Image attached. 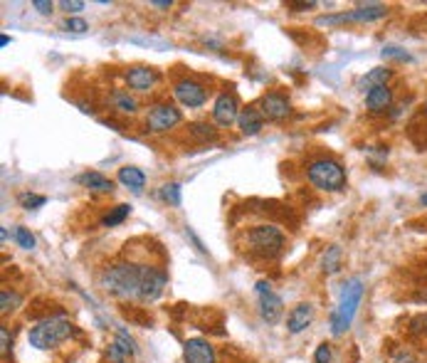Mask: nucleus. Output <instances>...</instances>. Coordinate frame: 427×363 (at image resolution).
<instances>
[{
    "instance_id": "f257e3e1",
    "label": "nucleus",
    "mask_w": 427,
    "mask_h": 363,
    "mask_svg": "<svg viewBox=\"0 0 427 363\" xmlns=\"http://www.w3.org/2000/svg\"><path fill=\"white\" fill-rule=\"evenodd\" d=\"M141 267L139 262H114L102 272L99 285L109 297L121 301L139 299L141 292Z\"/></svg>"
},
{
    "instance_id": "f03ea898",
    "label": "nucleus",
    "mask_w": 427,
    "mask_h": 363,
    "mask_svg": "<svg viewBox=\"0 0 427 363\" xmlns=\"http://www.w3.org/2000/svg\"><path fill=\"white\" fill-rule=\"evenodd\" d=\"M77 334V327L64 316H45L27 332V341L37 351H50V348H57L59 343L69 341Z\"/></svg>"
},
{
    "instance_id": "7ed1b4c3",
    "label": "nucleus",
    "mask_w": 427,
    "mask_h": 363,
    "mask_svg": "<svg viewBox=\"0 0 427 363\" xmlns=\"http://www.w3.org/2000/svg\"><path fill=\"white\" fill-rule=\"evenodd\" d=\"M363 279L360 277H351L341 285V294H339V304L331 311V334L334 336H341L351 329L356 319V311L360 306V299H363Z\"/></svg>"
},
{
    "instance_id": "20e7f679",
    "label": "nucleus",
    "mask_w": 427,
    "mask_h": 363,
    "mask_svg": "<svg viewBox=\"0 0 427 363\" xmlns=\"http://www.w3.org/2000/svg\"><path fill=\"white\" fill-rule=\"evenodd\" d=\"M307 178L314 188L323 190V193H341L349 183L346 169L334 158H314L307 166Z\"/></svg>"
},
{
    "instance_id": "39448f33",
    "label": "nucleus",
    "mask_w": 427,
    "mask_h": 363,
    "mask_svg": "<svg viewBox=\"0 0 427 363\" xmlns=\"http://www.w3.org/2000/svg\"><path fill=\"white\" fill-rule=\"evenodd\" d=\"M245 242L247 250L257 257L272 259L276 255H281L284 250V232L276 225H270V222H262V225H252L250 230L245 232Z\"/></svg>"
},
{
    "instance_id": "423d86ee",
    "label": "nucleus",
    "mask_w": 427,
    "mask_h": 363,
    "mask_svg": "<svg viewBox=\"0 0 427 363\" xmlns=\"http://www.w3.org/2000/svg\"><path fill=\"white\" fill-rule=\"evenodd\" d=\"M386 15H388L386 6H381V3H365V6H358L349 13L318 17L316 25L318 27H331V25H344V22H375V20H383Z\"/></svg>"
},
{
    "instance_id": "0eeeda50",
    "label": "nucleus",
    "mask_w": 427,
    "mask_h": 363,
    "mask_svg": "<svg viewBox=\"0 0 427 363\" xmlns=\"http://www.w3.org/2000/svg\"><path fill=\"white\" fill-rule=\"evenodd\" d=\"M168 285V274L163 272L156 264H144L141 267V292H139V301L141 304H151L158 297L166 292Z\"/></svg>"
},
{
    "instance_id": "6e6552de",
    "label": "nucleus",
    "mask_w": 427,
    "mask_h": 363,
    "mask_svg": "<svg viewBox=\"0 0 427 363\" xmlns=\"http://www.w3.org/2000/svg\"><path fill=\"white\" fill-rule=\"evenodd\" d=\"M181 121H183L181 109L173 104H166V101H161V104H153L151 109H148L146 131L148 134H166V131H171V129H176Z\"/></svg>"
},
{
    "instance_id": "1a4fd4ad",
    "label": "nucleus",
    "mask_w": 427,
    "mask_h": 363,
    "mask_svg": "<svg viewBox=\"0 0 427 363\" xmlns=\"http://www.w3.org/2000/svg\"><path fill=\"white\" fill-rule=\"evenodd\" d=\"M255 294H257V304H260V316L267 324H276L281 319V311H284V304H281V297L274 292V287L267 282V279H260L255 285Z\"/></svg>"
},
{
    "instance_id": "9d476101",
    "label": "nucleus",
    "mask_w": 427,
    "mask_h": 363,
    "mask_svg": "<svg viewBox=\"0 0 427 363\" xmlns=\"http://www.w3.org/2000/svg\"><path fill=\"white\" fill-rule=\"evenodd\" d=\"M173 97L178 99V104L186 109H200L208 101V87L198 79H178L173 85Z\"/></svg>"
},
{
    "instance_id": "9b49d317",
    "label": "nucleus",
    "mask_w": 427,
    "mask_h": 363,
    "mask_svg": "<svg viewBox=\"0 0 427 363\" xmlns=\"http://www.w3.org/2000/svg\"><path fill=\"white\" fill-rule=\"evenodd\" d=\"M240 111L242 109H240L237 97H234L232 92H223V94H218V99H215V104H213V119L218 127L230 129L232 124H237Z\"/></svg>"
},
{
    "instance_id": "f8f14e48",
    "label": "nucleus",
    "mask_w": 427,
    "mask_h": 363,
    "mask_svg": "<svg viewBox=\"0 0 427 363\" xmlns=\"http://www.w3.org/2000/svg\"><path fill=\"white\" fill-rule=\"evenodd\" d=\"M158 79H161L158 69L148 67V64H134L124 72L126 87L134 92H151L158 85Z\"/></svg>"
},
{
    "instance_id": "ddd939ff",
    "label": "nucleus",
    "mask_w": 427,
    "mask_h": 363,
    "mask_svg": "<svg viewBox=\"0 0 427 363\" xmlns=\"http://www.w3.org/2000/svg\"><path fill=\"white\" fill-rule=\"evenodd\" d=\"M257 106H260L262 116L267 121H284L292 114V101L281 94V92H267V94H262Z\"/></svg>"
},
{
    "instance_id": "4468645a",
    "label": "nucleus",
    "mask_w": 427,
    "mask_h": 363,
    "mask_svg": "<svg viewBox=\"0 0 427 363\" xmlns=\"http://www.w3.org/2000/svg\"><path fill=\"white\" fill-rule=\"evenodd\" d=\"M183 363H218V353L208 339L193 336L183 343Z\"/></svg>"
},
{
    "instance_id": "2eb2a0df",
    "label": "nucleus",
    "mask_w": 427,
    "mask_h": 363,
    "mask_svg": "<svg viewBox=\"0 0 427 363\" xmlns=\"http://www.w3.org/2000/svg\"><path fill=\"white\" fill-rule=\"evenodd\" d=\"M314 321V304H309V301H302V304H297L292 311H289L287 316V332L289 334H302L307 332L309 327H312Z\"/></svg>"
},
{
    "instance_id": "dca6fc26",
    "label": "nucleus",
    "mask_w": 427,
    "mask_h": 363,
    "mask_svg": "<svg viewBox=\"0 0 427 363\" xmlns=\"http://www.w3.org/2000/svg\"><path fill=\"white\" fill-rule=\"evenodd\" d=\"M237 127H240L242 136H257V134L265 129V116H262L260 106H245L240 111V119H237Z\"/></svg>"
},
{
    "instance_id": "f3484780",
    "label": "nucleus",
    "mask_w": 427,
    "mask_h": 363,
    "mask_svg": "<svg viewBox=\"0 0 427 363\" xmlns=\"http://www.w3.org/2000/svg\"><path fill=\"white\" fill-rule=\"evenodd\" d=\"M391 77H393V69H388V67H373L370 72H365L363 77L358 79V90L363 92V94H368V92L378 90V87H388Z\"/></svg>"
},
{
    "instance_id": "a211bd4d",
    "label": "nucleus",
    "mask_w": 427,
    "mask_h": 363,
    "mask_svg": "<svg viewBox=\"0 0 427 363\" xmlns=\"http://www.w3.org/2000/svg\"><path fill=\"white\" fill-rule=\"evenodd\" d=\"M393 106V90L391 87H378V90L365 94V109L370 114H386Z\"/></svg>"
},
{
    "instance_id": "6ab92c4d",
    "label": "nucleus",
    "mask_w": 427,
    "mask_h": 363,
    "mask_svg": "<svg viewBox=\"0 0 427 363\" xmlns=\"http://www.w3.org/2000/svg\"><path fill=\"white\" fill-rule=\"evenodd\" d=\"M77 183L84 185L87 190H92V193H111V190H114L111 178H106V176L99 173V171H87V173L77 176Z\"/></svg>"
},
{
    "instance_id": "aec40b11",
    "label": "nucleus",
    "mask_w": 427,
    "mask_h": 363,
    "mask_svg": "<svg viewBox=\"0 0 427 363\" xmlns=\"http://www.w3.org/2000/svg\"><path fill=\"white\" fill-rule=\"evenodd\" d=\"M119 183L124 188H129L131 193H141L144 185H146V176L136 166H124V169H119Z\"/></svg>"
},
{
    "instance_id": "412c9836",
    "label": "nucleus",
    "mask_w": 427,
    "mask_h": 363,
    "mask_svg": "<svg viewBox=\"0 0 427 363\" xmlns=\"http://www.w3.org/2000/svg\"><path fill=\"white\" fill-rule=\"evenodd\" d=\"M341 264H344V252H341L339 245L326 248V252H323V257H321V272L336 274V272H341Z\"/></svg>"
},
{
    "instance_id": "4be33fe9",
    "label": "nucleus",
    "mask_w": 427,
    "mask_h": 363,
    "mask_svg": "<svg viewBox=\"0 0 427 363\" xmlns=\"http://www.w3.org/2000/svg\"><path fill=\"white\" fill-rule=\"evenodd\" d=\"M111 104H114V109L121 111V114H136V111H139V101L124 90L111 92Z\"/></svg>"
},
{
    "instance_id": "5701e85b",
    "label": "nucleus",
    "mask_w": 427,
    "mask_h": 363,
    "mask_svg": "<svg viewBox=\"0 0 427 363\" xmlns=\"http://www.w3.org/2000/svg\"><path fill=\"white\" fill-rule=\"evenodd\" d=\"M188 134H190V138H195V141H200V143L215 141V136H218L215 127L208 124V121H193V124L188 127Z\"/></svg>"
},
{
    "instance_id": "b1692460",
    "label": "nucleus",
    "mask_w": 427,
    "mask_h": 363,
    "mask_svg": "<svg viewBox=\"0 0 427 363\" xmlns=\"http://www.w3.org/2000/svg\"><path fill=\"white\" fill-rule=\"evenodd\" d=\"M129 215H131V206L121 203V206L111 208V211L106 213L104 218H102V225H104V227H116V225H121V222H124Z\"/></svg>"
},
{
    "instance_id": "393cba45",
    "label": "nucleus",
    "mask_w": 427,
    "mask_h": 363,
    "mask_svg": "<svg viewBox=\"0 0 427 363\" xmlns=\"http://www.w3.org/2000/svg\"><path fill=\"white\" fill-rule=\"evenodd\" d=\"M114 343H116V346H119L121 351H124L129 358H134V356H136V341H134V336H131L129 329H126V327H116Z\"/></svg>"
},
{
    "instance_id": "a878e982",
    "label": "nucleus",
    "mask_w": 427,
    "mask_h": 363,
    "mask_svg": "<svg viewBox=\"0 0 427 363\" xmlns=\"http://www.w3.org/2000/svg\"><path fill=\"white\" fill-rule=\"evenodd\" d=\"M181 183H163L161 190H158V195H161L163 203H168V206L178 208L181 206Z\"/></svg>"
},
{
    "instance_id": "bb28decb",
    "label": "nucleus",
    "mask_w": 427,
    "mask_h": 363,
    "mask_svg": "<svg viewBox=\"0 0 427 363\" xmlns=\"http://www.w3.org/2000/svg\"><path fill=\"white\" fill-rule=\"evenodd\" d=\"M13 240H15L18 248H22V250H32V248H35V237H32V232L27 230V227H22V225L13 227Z\"/></svg>"
},
{
    "instance_id": "cd10ccee",
    "label": "nucleus",
    "mask_w": 427,
    "mask_h": 363,
    "mask_svg": "<svg viewBox=\"0 0 427 363\" xmlns=\"http://www.w3.org/2000/svg\"><path fill=\"white\" fill-rule=\"evenodd\" d=\"M18 304H20V294H18V292H8V290L0 292V311H3V314L18 309Z\"/></svg>"
},
{
    "instance_id": "c85d7f7f",
    "label": "nucleus",
    "mask_w": 427,
    "mask_h": 363,
    "mask_svg": "<svg viewBox=\"0 0 427 363\" xmlns=\"http://www.w3.org/2000/svg\"><path fill=\"white\" fill-rule=\"evenodd\" d=\"M47 203L45 195H37V193H22L20 195V206L25 208V211H37V208H42Z\"/></svg>"
},
{
    "instance_id": "c756f323",
    "label": "nucleus",
    "mask_w": 427,
    "mask_h": 363,
    "mask_svg": "<svg viewBox=\"0 0 427 363\" xmlns=\"http://www.w3.org/2000/svg\"><path fill=\"white\" fill-rule=\"evenodd\" d=\"M383 59H398V62H412V57L405 52L402 48H396V45H388V48H383Z\"/></svg>"
},
{
    "instance_id": "7c9ffc66",
    "label": "nucleus",
    "mask_w": 427,
    "mask_h": 363,
    "mask_svg": "<svg viewBox=\"0 0 427 363\" xmlns=\"http://www.w3.org/2000/svg\"><path fill=\"white\" fill-rule=\"evenodd\" d=\"M62 30L74 32V35H82V32L89 30V25L82 20V17H67V20L62 22Z\"/></svg>"
},
{
    "instance_id": "2f4dec72",
    "label": "nucleus",
    "mask_w": 427,
    "mask_h": 363,
    "mask_svg": "<svg viewBox=\"0 0 427 363\" xmlns=\"http://www.w3.org/2000/svg\"><path fill=\"white\" fill-rule=\"evenodd\" d=\"M391 363H420V361H417V356L410 348H398V351H393Z\"/></svg>"
},
{
    "instance_id": "473e14b6",
    "label": "nucleus",
    "mask_w": 427,
    "mask_h": 363,
    "mask_svg": "<svg viewBox=\"0 0 427 363\" xmlns=\"http://www.w3.org/2000/svg\"><path fill=\"white\" fill-rule=\"evenodd\" d=\"M334 351H331V343H318L316 353H314V363H331Z\"/></svg>"
},
{
    "instance_id": "72a5a7b5",
    "label": "nucleus",
    "mask_w": 427,
    "mask_h": 363,
    "mask_svg": "<svg viewBox=\"0 0 427 363\" xmlns=\"http://www.w3.org/2000/svg\"><path fill=\"white\" fill-rule=\"evenodd\" d=\"M106 358H109V363H129V356H126L114 341H111L109 348H106Z\"/></svg>"
},
{
    "instance_id": "f704fd0d",
    "label": "nucleus",
    "mask_w": 427,
    "mask_h": 363,
    "mask_svg": "<svg viewBox=\"0 0 427 363\" xmlns=\"http://www.w3.org/2000/svg\"><path fill=\"white\" fill-rule=\"evenodd\" d=\"M10 348H13L10 332H8V327H0V353H3V356H8V353H10Z\"/></svg>"
},
{
    "instance_id": "c9c22d12",
    "label": "nucleus",
    "mask_w": 427,
    "mask_h": 363,
    "mask_svg": "<svg viewBox=\"0 0 427 363\" xmlns=\"http://www.w3.org/2000/svg\"><path fill=\"white\" fill-rule=\"evenodd\" d=\"M32 8H35L40 15H52V10H55L52 0H32Z\"/></svg>"
},
{
    "instance_id": "e433bc0d",
    "label": "nucleus",
    "mask_w": 427,
    "mask_h": 363,
    "mask_svg": "<svg viewBox=\"0 0 427 363\" xmlns=\"http://www.w3.org/2000/svg\"><path fill=\"white\" fill-rule=\"evenodd\" d=\"M59 8H62L64 13H79V10H84V3L82 0H62V3H59Z\"/></svg>"
},
{
    "instance_id": "4c0bfd02",
    "label": "nucleus",
    "mask_w": 427,
    "mask_h": 363,
    "mask_svg": "<svg viewBox=\"0 0 427 363\" xmlns=\"http://www.w3.org/2000/svg\"><path fill=\"white\" fill-rule=\"evenodd\" d=\"M186 235L190 237V240H193L195 250H198L200 255H208V248H205L203 242H200V237H198V235H195V232H193V227H186Z\"/></svg>"
},
{
    "instance_id": "58836bf2",
    "label": "nucleus",
    "mask_w": 427,
    "mask_h": 363,
    "mask_svg": "<svg viewBox=\"0 0 427 363\" xmlns=\"http://www.w3.org/2000/svg\"><path fill=\"white\" fill-rule=\"evenodd\" d=\"M287 8H297V10H314V8H316V3H312V0H309V3H287Z\"/></svg>"
},
{
    "instance_id": "ea45409f",
    "label": "nucleus",
    "mask_w": 427,
    "mask_h": 363,
    "mask_svg": "<svg viewBox=\"0 0 427 363\" xmlns=\"http://www.w3.org/2000/svg\"><path fill=\"white\" fill-rule=\"evenodd\" d=\"M151 6L153 8H161V10H166V8H173L171 0H151Z\"/></svg>"
},
{
    "instance_id": "a19ab883",
    "label": "nucleus",
    "mask_w": 427,
    "mask_h": 363,
    "mask_svg": "<svg viewBox=\"0 0 427 363\" xmlns=\"http://www.w3.org/2000/svg\"><path fill=\"white\" fill-rule=\"evenodd\" d=\"M8 45H10V37L3 35V37H0V48H8Z\"/></svg>"
},
{
    "instance_id": "79ce46f5",
    "label": "nucleus",
    "mask_w": 427,
    "mask_h": 363,
    "mask_svg": "<svg viewBox=\"0 0 427 363\" xmlns=\"http://www.w3.org/2000/svg\"><path fill=\"white\" fill-rule=\"evenodd\" d=\"M420 206H425V208H427V193H422V195H420Z\"/></svg>"
},
{
    "instance_id": "37998d69",
    "label": "nucleus",
    "mask_w": 427,
    "mask_h": 363,
    "mask_svg": "<svg viewBox=\"0 0 427 363\" xmlns=\"http://www.w3.org/2000/svg\"><path fill=\"white\" fill-rule=\"evenodd\" d=\"M425 114H427V99H425Z\"/></svg>"
}]
</instances>
